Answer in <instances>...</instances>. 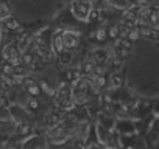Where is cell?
<instances>
[{"label": "cell", "instance_id": "obj_1", "mask_svg": "<svg viewBox=\"0 0 159 149\" xmlns=\"http://www.w3.org/2000/svg\"><path fill=\"white\" fill-rule=\"evenodd\" d=\"M92 92V86L83 78L78 76L72 84V100L75 106H84L88 103L89 93Z\"/></svg>", "mask_w": 159, "mask_h": 149}, {"label": "cell", "instance_id": "obj_2", "mask_svg": "<svg viewBox=\"0 0 159 149\" xmlns=\"http://www.w3.org/2000/svg\"><path fill=\"white\" fill-rule=\"evenodd\" d=\"M55 103H56V107L62 109V110H70L73 109V100H72V87L67 84V83H62L58 90L55 92Z\"/></svg>", "mask_w": 159, "mask_h": 149}, {"label": "cell", "instance_id": "obj_3", "mask_svg": "<svg viewBox=\"0 0 159 149\" xmlns=\"http://www.w3.org/2000/svg\"><path fill=\"white\" fill-rule=\"evenodd\" d=\"M91 10H92V0H73V3H72L73 16L81 22L89 20Z\"/></svg>", "mask_w": 159, "mask_h": 149}, {"label": "cell", "instance_id": "obj_4", "mask_svg": "<svg viewBox=\"0 0 159 149\" xmlns=\"http://www.w3.org/2000/svg\"><path fill=\"white\" fill-rule=\"evenodd\" d=\"M62 44L66 50H75L80 44V34L73 31H64L62 34Z\"/></svg>", "mask_w": 159, "mask_h": 149}, {"label": "cell", "instance_id": "obj_5", "mask_svg": "<svg viewBox=\"0 0 159 149\" xmlns=\"http://www.w3.org/2000/svg\"><path fill=\"white\" fill-rule=\"evenodd\" d=\"M62 33H56L53 37H52V50H53V53H56V54H61L66 48H64V44H62V36H61Z\"/></svg>", "mask_w": 159, "mask_h": 149}, {"label": "cell", "instance_id": "obj_6", "mask_svg": "<svg viewBox=\"0 0 159 149\" xmlns=\"http://www.w3.org/2000/svg\"><path fill=\"white\" fill-rule=\"evenodd\" d=\"M5 31H8V33H11V31H17L19 28H20V23H19V20L17 19H14V17H7V19H3V27H2Z\"/></svg>", "mask_w": 159, "mask_h": 149}, {"label": "cell", "instance_id": "obj_7", "mask_svg": "<svg viewBox=\"0 0 159 149\" xmlns=\"http://www.w3.org/2000/svg\"><path fill=\"white\" fill-rule=\"evenodd\" d=\"M123 84V78L119 76V74H112L111 79H109V87L111 89H120Z\"/></svg>", "mask_w": 159, "mask_h": 149}, {"label": "cell", "instance_id": "obj_8", "mask_svg": "<svg viewBox=\"0 0 159 149\" xmlns=\"http://www.w3.org/2000/svg\"><path fill=\"white\" fill-rule=\"evenodd\" d=\"M109 3L114 8H117V10H126L129 2H128V0H109Z\"/></svg>", "mask_w": 159, "mask_h": 149}, {"label": "cell", "instance_id": "obj_9", "mask_svg": "<svg viewBox=\"0 0 159 149\" xmlns=\"http://www.w3.org/2000/svg\"><path fill=\"white\" fill-rule=\"evenodd\" d=\"M27 92L31 95V96H38L39 93H41V89H39V84H36V83H33V84H30L28 87H27Z\"/></svg>", "mask_w": 159, "mask_h": 149}, {"label": "cell", "instance_id": "obj_10", "mask_svg": "<svg viewBox=\"0 0 159 149\" xmlns=\"http://www.w3.org/2000/svg\"><path fill=\"white\" fill-rule=\"evenodd\" d=\"M7 17H10V8H8L5 3L0 2V20H3V19H7Z\"/></svg>", "mask_w": 159, "mask_h": 149}, {"label": "cell", "instance_id": "obj_11", "mask_svg": "<svg viewBox=\"0 0 159 149\" xmlns=\"http://www.w3.org/2000/svg\"><path fill=\"white\" fill-rule=\"evenodd\" d=\"M108 36H109L111 39H119V37H120V30H119V27H112V28L108 31Z\"/></svg>", "mask_w": 159, "mask_h": 149}, {"label": "cell", "instance_id": "obj_12", "mask_svg": "<svg viewBox=\"0 0 159 149\" xmlns=\"http://www.w3.org/2000/svg\"><path fill=\"white\" fill-rule=\"evenodd\" d=\"M39 87H42V90L45 92V93H48V95H55V90L45 83V81H41V84H39Z\"/></svg>", "mask_w": 159, "mask_h": 149}, {"label": "cell", "instance_id": "obj_13", "mask_svg": "<svg viewBox=\"0 0 159 149\" xmlns=\"http://www.w3.org/2000/svg\"><path fill=\"white\" fill-rule=\"evenodd\" d=\"M27 106H28L30 110H38V109H39V101L34 100V98H33V100H28V104H27Z\"/></svg>", "mask_w": 159, "mask_h": 149}, {"label": "cell", "instance_id": "obj_14", "mask_svg": "<svg viewBox=\"0 0 159 149\" xmlns=\"http://www.w3.org/2000/svg\"><path fill=\"white\" fill-rule=\"evenodd\" d=\"M95 37H97V40H105V39H106V31H105V28H100V30H97V33H95Z\"/></svg>", "mask_w": 159, "mask_h": 149}, {"label": "cell", "instance_id": "obj_15", "mask_svg": "<svg viewBox=\"0 0 159 149\" xmlns=\"http://www.w3.org/2000/svg\"><path fill=\"white\" fill-rule=\"evenodd\" d=\"M2 27H3V20H0V30H2Z\"/></svg>", "mask_w": 159, "mask_h": 149}, {"label": "cell", "instance_id": "obj_16", "mask_svg": "<svg viewBox=\"0 0 159 149\" xmlns=\"http://www.w3.org/2000/svg\"><path fill=\"white\" fill-rule=\"evenodd\" d=\"M89 149H98V147H97V146H92V147H89Z\"/></svg>", "mask_w": 159, "mask_h": 149}]
</instances>
